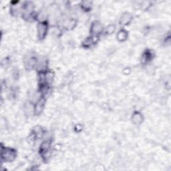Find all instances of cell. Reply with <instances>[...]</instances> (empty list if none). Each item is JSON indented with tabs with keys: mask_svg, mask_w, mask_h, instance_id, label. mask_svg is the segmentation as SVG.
<instances>
[{
	"mask_svg": "<svg viewBox=\"0 0 171 171\" xmlns=\"http://www.w3.org/2000/svg\"><path fill=\"white\" fill-rule=\"evenodd\" d=\"M16 151L11 148L2 147V159L6 162H11L16 157Z\"/></svg>",
	"mask_w": 171,
	"mask_h": 171,
	"instance_id": "1",
	"label": "cell"
},
{
	"mask_svg": "<svg viewBox=\"0 0 171 171\" xmlns=\"http://www.w3.org/2000/svg\"><path fill=\"white\" fill-rule=\"evenodd\" d=\"M45 104V99L44 98H41L38 101V102L34 106V113L36 115L41 114L43 110H44Z\"/></svg>",
	"mask_w": 171,
	"mask_h": 171,
	"instance_id": "4",
	"label": "cell"
},
{
	"mask_svg": "<svg viewBox=\"0 0 171 171\" xmlns=\"http://www.w3.org/2000/svg\"><path fill=\"white\" fill-rule=\"evenodd\" d=\"M128 38V33L125 30H120L117 34V40L122 42L125 41Z\"/></svg>",
	"mask_w": 171,
	"mask_h": 171,
	"instance_id": "10",
	"label": "cell"
},
{
	"mask_svg": "<svg viewBox=\"0 0 171 171\" xmlns=\"http://www.w3.org/2000/svg\"><path fill=\"white\" fill-rule=\"evenodd\" d=\"M82 7L84 10H89L92 7V3L90 2H84L82 3Z\"/></svg>",
	"mask_w": 171,
	"mask_h": 171,
	"instance_id": "13",
	"label": "cell"
},
{
	"mask_svg": "<svg viewBox=\"0 0 171 171\" xmlns=\"http://www.w3.org/2000/svg\"><path fill=\"white\" fill-rule=\"evenodd\" d=\"M48 30V22H40L38 25V37L39 40H43L46 36Z\"/></svg>",
	"mask_w": 171,
	"mask_h": 171,
	"instance_id": "2",
	"label": "cell"
},
{
	"mask_svg": "<svg viewBox=\"0 0 171 171\" xmlns=\"http://www.w3.org/2000/svg\"><path fill=\"white\" fill-rule=\"evenodd\" d=\"M132 15L129 13H124L120 19V24L122 26L128 25L132 20Z\"/></svg>",
	"mask_w": 171,
	"mask_h": 171,
	"instance_id": "7",
	"label": "cell"
},
{
	"mask_svg": "<svg viewBox=\"0 0 171 171\" xmlns=\"http://www.w3.org/2000/svg\"><path fill=\"white\" fill-rule=\"evenodd\" d=\"M153 58V53H151L150 50H146L145 53L143 54L142 56V63H147V62H150Z\"/></svg>",
	"mask_w": 171,
	"mask_h": 171,
	"instance_id": "9",
	"label": "cell"
},
{
	"mask_svg": "<svg viewBox=\"0 0 171 171\" xmlns=\"http://www.w3.org/2000/svg\"><path fill=\"white\" fill-rule=\"evenodd\" d=\"M24 111L27 115H31L34 113V106L31 103H27L24 106Z\"/></svg>",
	"mask_w": 171,
	"mask_h": 171,
	"instance_id": "11",
	"label": "cell"
},
{
	"mask_svg": "<svg viewBox=\"0 0 171 171\" xmlns=\"http://www.w3.org/2000/svg\"><path fill=\"white\" fill-rule=\"evenodd\" d=\"M115 30H116V27H115L114 25H112V24L109 25L106 29V34H108V35L112 34V33L114 32Z\"/></svg>",
	"mask_w": 171,
	"mask_h": 171,
	"instance_id": "12",
	"label": "cell"
},
{
	"mask_svg": "<svg viewBox=\"0 0 171 171\" xmlns=\"http://www.w3.org/2000/svg\"><path fill=\"white\" fill-rule=\"evenodd\" d=\"M76 26V21L74 19H66L64 23V28L68 30H72Z\"/></svg>",
	"mask_w": 171,
	"mask_h": 171,
	"instance_id": "8",
	"label": "cell"
},
{
	"mask_svg": "<svg viewBox=\"0 0 171 171\" xmlns=\"http://www.w3.org/2000/svg\"><path fill=\"white\" fill-rule=\"evenodd\" d=\"M143 116L141 112H135L132 116V121L136 124V125H139L143 122Z\"/></svg>",
	"mask_w": 171,
	"mask_h": 171,
	"instance_id": "5",
	"label": "cell"
},
{
	"mask_svg": "<svg viewBox=\"0 0 171 171\" xmlns=\"http://www.w3.org/2000/svg\"><path fill=\"white\" fill-rule=\"evenodd\" d=\"M102 31V25L99 22H94L92 23L91 28H90V33L93 35V36H98V35L100 34Z\"/></svg>",
	"mask_w": 171,
	"mask_h": 171,
	"instance_id": "3",
	"label": "cell"
},
{
	"mask_svg": "<svg viewBox=\"0 0 171 171\" xmlns=\"http://www.w3.org/2000/svg\"><path fill=\"white\" fill-rule=\"evenodd\" d=\"M25 64L27 68L32 69L38 64V60L35 57L30 56L27 58Z\"/></svg>",
	"mask_w": 171,
	"mask_h": 171,
	"instance_id": "6",
	"label": "cell"
}]
</instances>
